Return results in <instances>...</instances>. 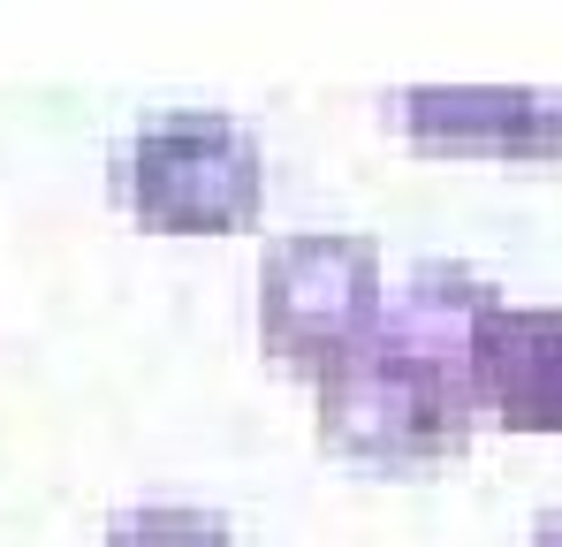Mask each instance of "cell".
I'll return each mask as SVG.
<instances>
[{"mask_svg": "<svg viewBox=\"0 0 562 547\" xmlns=\"http://www.w3.org/2000/svg\"><path fill=\"white\" fill-rule=\"evenodd\" d=\"M380 244L373 236H342V228H304L274 236L259 259V335L267 358L296 372H327L350 350H366L380 327Z\"/></svg>", "mask_w": 562, "mask_h": 547, "instance_id": "3957f363", "label": "cell"}, {"mask_svg": "<svg viewBox=\"0 0 562 547\" xmlns=\"http://www.w3.org/2000/svg\"><path fill=\"white\" fill-rule=\"evenodd\" d=\"M532 547H562V510H555V517H540V533H532Z\"/></svg>", "mask_w": 562, "mask_h": 547, "instance_id": "ba28073f", "label": "cell"}, {"mask_svg": "<svg viewBox=\"0 0 562 547\" xmlns=\"http://www.w3.org/2000/svg\"><path fill=\"white\" fill-rule=\"evenodd\" d=\"M387 114L418 153L562 160V91H395Z\"/></svg>", "mask_w": 562, "mask_h": 547, "instance_id": "5b68a950", "label": "cell"}, {"mask_svg": "<svg viewBox=\"0 0 562 547\" xmlns=\"http://www.w3.org/2000/svg\"><path fill=\"white\" fill-rule=\"evenodd\" d=\"M312 426H319V449L342 464L411 471V464H449L471 449L479 395L464 372L366 335V350H350L312 380Z\"/></svg>", "mask_w": 562, "mask_h": 547, "instance_id": "6da1fadb", "label": "cell"}, {"mask_svg": "<svg viewBox=\"0 0 562 547\" xmlns=\"http://www.w3.org/2000/svg\"><path fill=\"white\" fill-rule=\"evenodd\" d=\"M494 304H502L494 274L457 267V259H426V267H411L403 289H387L373 335L395 343V350H411V358L449 365V372L471 380V343H479V327H486Z\"/></svg>", "mask_w": 562, "mask_h": 547, "instance_id": "8992f818", "label": "cell"}, {"mask_svg": "<svg viewBox=\"0 0 562 547\" xmlns=\"http://www.w3.org/2000/svg\"><path fill=\"white\" fill-rule=\"evenodd\" d=\"M114 198L153 236H236L259 228L267 160L236 114H153L114 160Z\"/></svg>", "mask_w": 562, "mask_h": 547, "instance_id": "7a4b0ae2", "label": "cell"}, {"mask_svg": "<svg viewBox=\"0 0 562 547\" xmlns=\"http://www.w3.org/2000/svg\"><path fill=\"white\" fill-rule=\"evenodd\" d=\"M471 395L509 434H562V312L494 304L471 343Z\"/></svg>", "mask_w": 562, "mask_h": 547, "instance_id": "277c9868", "label": "cell"}, {"mask_svg": "<svg viewBox=\"0 0 562 547\" xmlns=\"http://www.w3.org/2000/svg\"><path fill=\"white\" fill-rule=\"evenodd\" d=\"M106 547H236V533L213 510H130Z\"/></svg>", "mask_w": 562, "mask_h": 547, "instance_id": "52a82bcc", "label": "cell"}]
</instances>
